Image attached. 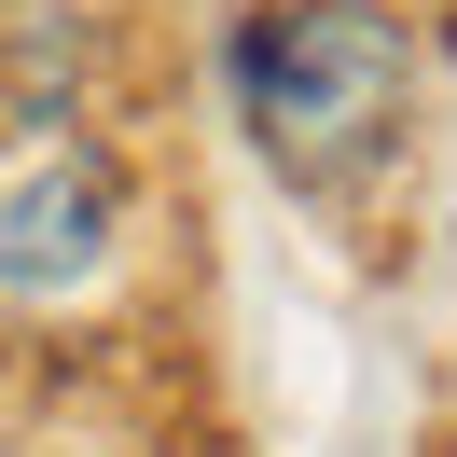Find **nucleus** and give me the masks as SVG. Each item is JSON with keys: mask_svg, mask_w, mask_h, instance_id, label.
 I'll return each instance as SVG.
<instances>
[{"mask_svg": "<svg viewBox=\"0 0 457 457\" xmlns=\"http://www.w3.org/2000/svg\"><path fill=\"white\" fill-rule=\"evenodd\" d=\"M222 84H236V125H250L263 167L333 195V180L402 153L416 29H402V0H250L222 42Z\"/></svg>", "mask_w": 457, "mask_h": 457, "instance_id": "1", "label": "nucleus"}, {"mask_svg": "<svg viewBox=\"0 0 457 457\" xmlns=\"http://www.w3.org/2000/svg\"><path fill=\"white\" fill-rule=\"evenodd\" d=\"M125 236V180L97 139H70V125H42L14 167H0V305H70V291L112 263Z\"/></svg>", "mask_w": 457, "mask_h": 457, "instance_id": "2", "label": "nucleus"}]
</instances>
